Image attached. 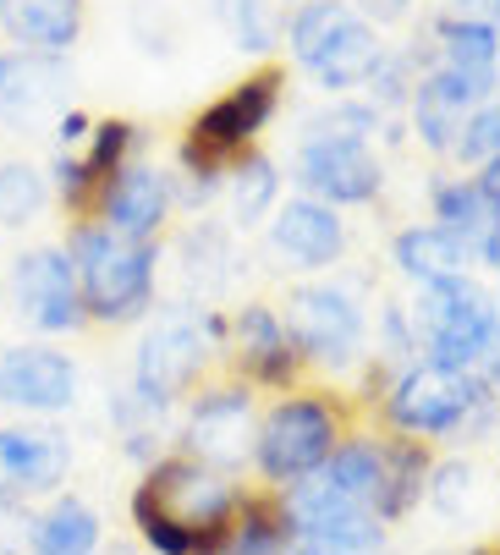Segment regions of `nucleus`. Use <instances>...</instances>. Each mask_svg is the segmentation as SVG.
<instances>
[{
	"mask_svg": "<svg viewBox=\"0 0 500 555\" xmlns=\"http://www.w3.org/2000/svg\"><path fill=\"white\" fill-rule=\"evenodd\" d=\"M281 320H286V336H292L303 369H319L330 379L363 374V363H369V302H363L358 286L330 281V275L297 281V286H286Z\"/></svg>",
	"mask_w": 500,
	"mask_h": 555,
	"instance_id": "nucleus-5",
	"label": "nucleus"
},
{
	"mask_svg": "<svg viewBox=\"0 0 500 555\" xmlns=\"http://www.w3.org/2000/svg\"><path fill=\"white\" fill-rule=\"evenodd\" d=\"M473 177L484 182V193H495V198H500V154H495V160H489V166H478Z\"/></svg>",
	"mask_w": 500,
	"mask_h": 555,
	"instance_id": "nucleus-40",
	"label": "nucleus"
},
{
	"mask_svg": "<svg viewBox=\"0 0 500 555\" xmlns=\"http://www.w3.org/2000/svg\"><path fill=\"white\" fill-rule=\"evenodd\" d=\"M407 320H412V336H419V358L430 363L484 374L489 358L500 352V297L478 275L412 286Z\"/></svg>",
	"mask_w": 500,
	"mask_h": 555,
	"instance_id": "nucleus-4",
	"label": "nucleus"
},
{
	"mask_svg": "<svg viewBox=\"0 0 500 555\" xmlns=\"http://www.w3.org/2000/svg\"><path fill=\"white\" fill-rule=\"evenodd\" d=\"M390 264L407 286H430V281H451V275H473V259L457 236H446L435 220H412L390 236Z\"/></svg>",
	"mask_w": 500,
	"mask_h": 555,
	"instance_id": "nucleus-23",
	"label": "nucleus"
},
{
	"mask_svg": "<svg viewBox=\"0 0 500 555\" xmlns=\"http://www.w3.org/2000/svg\"><path fill=\"white\" fill-rule=\"evenodd\" d=\"M171 209H177L171 171H159L154 160H127L94 193V220L121 236H138V243H154L165 220H171Z\"/></svg>",
	"mask_w": 500,
	"mask_h": 555,
	"instance_id": "nucleus-18",
	"label": "nucleus"
},
{
	"mask_svg": "<svg viewBox=\"0 0 500 555\" xmlns=\"http://www.w3.org/2000/svg\"><path fill=\"white\" fill-rule=\"evenodd\" d=\"M82 17L89 0H0V34L39 55H66L82 34Z\"/></svg>",
	"mask_w": 500,
	"mask_h": 555,
	"instance_id": "nucleus-22",
	"label": "nucleus"
},
{
	"mask_svg": "<svg viewBox=\"0 0 500 555\" xmlns=\"http://www.w3.org/2000/svg\"><path fill=\"white\" fill-rule=\"evenodd\" d=\"M500 94V77H467V72H451V66H424L419 83L407 94V121H412V138H419L430 154L451 160V143L462 132V121Z\"/></svg>",
	"mask_w": 500,
	"mask_h": 555,
	"instance_id": "nucleus-16",
	"label": "nucleus"
},
{
	"mask_svg": "<svg viewBox=\"0 0 500 555\" xmlns=\"http://www.w3.org/2000/svg\"><path fill=\"white\" fill-rule=\"evenodd\" d=\"M77 402V363L50 341H17L0 352V408L55 418Z\"/></svg>",
	"mask_w": 500,
	"mask_h": 555,
	"instance_id": "nucleus-17",
	"label": "nucleus"
},
{
	"mask_svg": "<svg viewBox=\"0 0 500 555\" xmlns=\"http://www.w3.org/2000/svg\"><path fill=\"white\" fill-rule=\"evenodd\" d=\"M313 485L336 490L358 506H380V485H385V440L374 435H347L336 451H330V462L313 473Z\"/></svg>",
	"mask_w": 500,
	"mask_h": 555,
	"instance_id": "nucleus-27",
	"label": "nucleus"
},
{
	"mask_svg": "<svg viewBox=\"0 0 500 555\" xmlns=\"http://www.w3.org/2000/svg\"><path fill=\"white\" fill-rule=\"evenodd\" d=\"M138 143H143V127L127 121V116H105L89 127V149H77L82 154V166L94 171V182H105L111 171H121L127 160H138Z\"/></svg>",
	"mask_w": 500,
	"mask_h": 555,
	"instance_id": "nucleus-35",
	"label": "nucleus"
},
{
	"mask_svg": "<svg viewBox=\"0 0 500 555\" xmlns=\"http://www.w3.org/2000/svg\"><path fill=\"white\" fill-rule=\"evenodd\" d=\"M347 7H352L363 23H374V28H396V23L412 17V7H419V0H347Z\"/></svg>",
	"mask_w": 500,
	"mask_h": 555,
	"instance_id": "nucleus-38",
	"label": "nucleus"
},
{
	"mask_svg": "<svg viewBox=\"0 0 500 555\" xmlns=\"http://www.w3.org/2000/svg\"><path fill=\"white\" fill-rule=\"evenodd\" d=\"M484 379H489V390H495V402H500V352L489 358V369H484Z\"/></svg>",
	"mask_w": 500,
	"mask_h": 555,
	"instance_id": "nucleus-41",
	"label": "nucleus"
},
{
	"mask_svg": "<svg viewBox=\"0 0 500 555\" xmlns=\"http://www.w3.org/2000/svg\"><path fill=\"white\" fill-rule=\"evenodd\" d=\"M297 539L286 528V512H281V495H254L247 490V501L236 506V517L226 522V544L220 555H286Z\"/></svg>",
	"mask_w": 500,
	"mask_h": 555,
	"instance_id": "nucleus-29",
	"label": "nucleus"
},
{
	"mask_svg": "<svg viewBox=\"0 0 500 555\" xmlns=\"http://www.w3.org/2000/svg\"><path fill=\"white\" fill-rule=\"evenodd\" d=\"M177 264H182V286H188V292H198V297L220 292V286L231 281V264H236V254H231V225L193 220V225L182 231V243H177Z\"/></svg>",
	"mask_w": 500,
	"mask_h": 555,
	"instance_id": "nucleus-30",
	"label": "nucleus"
},
{
	"mask_svg": "<svg viewBox=\"0 0 500 555\" xmlns=\"http://www.w3.org/2000/svg\"><path fill=\"white\" fill-rule=\"evenodd\" d=\"M215 12H220V23L231 28L236 50H247V55H275V44H281V17H275L270 0H215Z\"/></svg>",
	"mask_w": 500,
	"mask_h": 555,
	"instance_id": "nucleus-34",
	"label": "nucleus"
},
{
	"mask_svg": "<svg viewBox=\"0 0 500 555\" xmlns=\"http://www.w3.org/2000/svg\"><path fill=\"white\" fill-rule=\"evenodd\" d=\"M89 127H94V121H89V111H77V105H72V111H61V116H55V143H61V149L89 143Z\"/></svg>",
	"mask_w": 500,
	"mask_h": 555,
	"instance_id": "nucleus-39",
	"label": "nucleus"
},
{
	"mask_svg": "<svg viewBox=\"0 0 500 555\" xmlns=\"http://www.w3.org/2000/svg\"><path fill=\"white\" fill-rule=\"evenodd\" d=\"M254 429H259L254 385H242L236 374L204 379L182 408L177 456H193L198 467H215V473L236 479L242 467H254Z\"/></svg>",
	"mask_w": 500,
	"mask_h": 555,
	"instance_id": "nucleus-8",
	"label": "nucleus"
},
{
	"mask_svg": "<svg viewBox=\"0 0 500 555\" xmlns=\"http://www.w3.org/2000/svg\"><path fill=\"white\" fill-rule=\"evenodd\" d=\"M286 100V72L281 66H259V72H247L242 83H231L220 100H209L198 116H193V138L215 154H226V160H236L242 149H254L265 138V127L275 121Z\"/></svg>",
	"mask_w": 500,
	"mask_h": 555,
	"instance_id": "nucleus-15",
	"label": "nucleus"
},
{
	"mask_svg": "<svg viewBox=\"0 0 500 555\" xmlns=\"http://www.w3.org/2000/svg\"><path fill=\"white\" fill-rule=\"evenodd\" d=\"M286 555H324V550H308V544H292Z\"/></svg>",
	"mask_w": 500,
	"mask_h": 555,
	"instance_id": "nucleus-44",
	"label": "nucleus"
},
{
	"mask_svg": "<svg viewBox=\"0 0 500 555\" xmlns=\"http://www.w3.org/2000/svg\"><path fill=\"white\" fill-rule=\"evenodd\" d=\"M100 550H105V522L72 490L50 495L44 512L28 522V555H100Z\"/></svg>",
	"mask_w": 500,
	"mask_h": 555,
	"instance_id": "nucleus-24",
	"label": "nucleus"
},
{
	"mask_svg": "<svg viewBox=\"0 0 500 555\" xmlns=\"http://www.w3.org/2000/svg\"><path fill=\"white\" fill-rule=\"evenodd\" d=\"M198 308L193 302H171V308H154L143 320V336H138V352H132V374H127V396L149 418L177 413L188 396L209 379L215 347L204 341Z\"/></svg>",
	"mask_w": 500,
	"mask_h": 555,
	"instance_id": "nucleus-6",
	"label": "nucleus"
},
{
	"mask_svg": "<svg viewBox=\"0 0 500 555\" xmlns=\"http://www.w3.org/2000/svg\"><path fill=\"white\" fill-rule=\"evenodd\" d=\"M380 418L401 440L424 446H478L500 440V402L484 374L473 369H446L430 358H412L396 369L380 390Z\"/></svg>",
	"mask_w": 500,
	"mask_h": 555,
	"instance_id": "nucleus-1",
	"label": "nucleus"
},
{
	"mask_svg": "<svg viewBox=\"0 0 500 555\" xmlns=\"http://www.w3.org/2000/svg\"><path fill=\"white\" fill-rule=\"evenodd\" d=\"M430 61L467 72V77H500V28L489 17H457L440 12L430 23Z\"/></svg>",
	"mask_w": 500,
	"mask_h": 555,
	"instance_id": "nucleus-25",
	"label": "nucleus"
},
{
	"mask_svg": "<svg viewBox=\"0 0 500 555\" xmlns=\"http://www.w3.org/2000/svg\"><path fill=\"white\" fill-rule=\"evenodd\" d=\"M132 495L149 501L159 517L182 522L188 533H226V522L247 501V490L231 479V473L198 467L193 456H177V451H165L159 462H149Z\"/></svg>",
	"mask_w": 500,
	"mask_h": 555,
	"instance_id": "nucleus-9",
	"label": "nucleus"
},
{
	"mask_svg": "<svg viewBox=\"0 0 500 555\" xmlns=\"http://www.w3.org/2000/svg\"><path fill=\"white\" fill-rule=\"evenodd\" d=\"M50 193L72 209V215H82V209H94V193H100V182H94V171L82 166V154L77 149H61L55 160H50Z\"/></svg>",
	"mask_w": 500,
	"mask_h": 555,
	"instance_id": "nucleus-37",
	"label": "nucleus"
},
{
	"mask_svg": "<svg viewBox=\"0 0 500 555\" xmlns=\"http://www.w3.org/2000/svg\"><path fill=\"white\" fill-rule=\"evenodd\" d=\"M50 204V177L34 160H0V225H34Z\"/></svg>",
	"mask_w": 500,
	"mask_h": 555,
	"instance_id": "nucleus-33",
	"label": "nucleus"
},
{
	"mask_svg": "<svg viewBox=\"0 0 500 555\" xmlns=\"http://www.w3.org/2000/svg\"><path fill=\"white\" fill-rule=\"evenodd\" d=\"M7 297H12V313L34 336H77L82 325H89L82 292H77V270H72L66 248H55V243L23 248L12 259Z\"/></svg>",
	"mask_w": 500,
	"mask_h": 555,
	"instance_id": "nucleus-12",
	"label": "nucleus"
},
{
	"mask_svg": "<svg viewBox=\"0 0 500 555\" xmlns=\"http://www.w3.org/2000/svg\"><path fill=\"white\" fill-rule=\"evenodd\" d=\"M220 358L231 363V374L242 385L275 390V396L303 390V374H308L297 347H292V336H286L281 308L265 302V297H247V302H236L226 313V352Z\"/></svg>",
	"mask_w": 500,
	"mask_h": 555,
	"instance_id": "nucleus-11",
	"label": "nucleus"
},
{
	"mask_svg": "<svg viewBox=\"0 0 500 555\" xmlns=\"http://www.w3.org/2000/svg\"><path fill=\"white\" fill-rule=\"evenodd\" d=\"M66 259L77 270L89 325H143L159 308V243H138L100 220H77L66 236Z\"/></svg>",
	"mask_w": 500,
	"mask_h": 555,
	"instance_id": "nucleus-2",
	"label": "nucleus"
},
{
	"mask_svg": "<svg viewBox=\"0 0 500 555\" xmlns=\"http://www.w3.org/2000/svg\"><path fill=\"white\" fill-rule=\"evenodd\" d=\"M72 473V440L61 429H0V506L50 501Z\"/></svg>",
	"mask_w": 500,
	"mask_h": 555,
	"instance_id": "nucleus-19",
	"label": "nucleus"
},
{
	"mask_svg": "<svg viewBox=\"0 0 500 555\" xmlns=\"http://www.w3.org/2000/svg\"><path fill=\"white\" fill-rule=\"evenodd\" d=\"M495 154H500V94L484 100V105L462 121V132H457V143H451V160H457L462 171L489 166Z\"/></svg>",
	"mask_w": 500,
	"mask_h": 555,
	"instance_id": "nucleus-36",
	"label": "nucleus"
},
{
	"mask_svg": "<svg viewBox=\"0 0 500 555\" xmlns=\"http://www.w3.org/2000/svg\"><path fill=\"white\" fill-rule=\"evenodd\" d=\"M347 413L336 396L324 390H286L259 413V429H254V473L270 485V490H292L303 479L330 462L347 440Z\"/></svg>",
	"mask_w": 500,
	"mask_h": 555,
	"instance_id": "nucleus-7",
	"label": "nucleus"
},
{
	"mask_svg": "<svg viewBox=\"0 0 500 555\" xmlns=\"http://www.w3.org/2000/svg\"><path fill=\"white\" fill-rule=\"evenodd\" d=\"M72 111V66L66 55L39 50H0V121L39 127L44 116Z\"/></svg>",
	"mask_w": 500,
	"mask_h": 555,
	"instance_id": "nucleus-20",
	"label": "nucleus"
},
{
	"mask_svg": "<svg viewBox=\"0 0 500 555\" xmlns=\"http://www.w3.org/2000/svg\"><path fill=\"white\" fill-rule=\"evenodd\" d=\"M484 7H489V23L500 28V0H484Z\"/></svg>",
	"mask_w": 500,
	"mask_h": 555,
	"instance_id": "nucleus-42",
	"label": "nucleus"
},
{
	"mask_svg": "<svg viewBox=\"0 0 500 555\" xmlns=\"http://www.w3.org/2000/svg\"><path fill=\"white\" fill-rule=\"evenodd\" d=\"M281 7H303V0H281Z\"/></svg>",
	"mask_w": 500,
	"mask_h": 555,
	"instance_id": "nucleus-45",
	"label": "nucleus"
},
{
	"mask_svg": "<svg viewBox=\"0 0 500 555\" xmlns=\"http://www.w3.org/2000/svg\"><path fill=\"white\" fill-rule=\"evenodd\" d=\"M265 236H270V254L281 259V270H292L303 281L330 275V270L347 259V248H352L347 215L319 204V198H303V193H292V198L275 204V215L265 220Z\"/></svg>",
	"mask_w": 500,
	"mask_h": 555,
	"instance_id": "nucleus-14",
	"label": "nucleus"
},
{
	"mask_svg": "<svg viewBox=\"0 0 500 555\" xmlns=\"http://www.w3.org/2000/svg\"><path fill=\"white\" fill-rule=\"evenodd\" d=\"M424 501H430L446 522L473 528V522L484 517V473H478V462H473V456H435Z\"/></svg>",
	"mask_w": 500,
	"mask_h": 555,
	"instance_id": "nucleus-31",
	"label": "nucleus"
},
{
	"mask_svg": "<svg viewBox=\"0 0 500 555\" xmlns=\"http://www.w3.org/2000/svg\"><path fill=\"white\" fill-rule=\"evenodd\" d=\"M430 220H435L446 236H457L473 264L489 270V259H495V248H500V198L484 193V182H478L473 171H467V177H440V182L430 188Z\"/></svg>",
	"mask_w": 500,
	"mask_h": 555,
	"instance_id": "nucleus-21",
	"label": "nucleus"
},
{
	"mask_svg": "<svg viewBox=\"0 0 500 555\" xmlns=\"http://www.w3.org/2000/svg\"><path fill=\"white\" fill-rule=\"evenodd\" d=\"M226 209H231V231H254V225H265L270 215H275V204H281V166L270 160L265 149H242L236 160H231V171H226Z\"/></svg>",
	"mask_w": 500,
	"mask_h": 555,
	"instance_id": "nucleus-26",
	"label": "nucleus"
},
{
	"mask_svg": "<svg viewBox=\"0 0 500 555\" xmlns=\"http://www.w3.org/2000/svg\"><path fill=\"white\" fill-rule=\"evenodd\" d=\"M430 467H435V446L390 435L385 440V485H380L374 517L380 522H401L407 512H419V501L430 490Z\"/></svg>",
	"mask_w": 500,
	"mask_h": 555,
	"instance_id": "nucleus-28",
	"label": "nucleus"
},
{
	"mask_svg": "<svg viewBox=\"0 0 500 555\" xmlns=\"http://www.w3.org/2000/svg\"><path fill=\"white\" fill-rule=\"evenodd\" d=\"M467 555H500V550H495V544H473Z\"/></svg>",
	"mask_w": 500,
	"mask_h": 555,
	"instance_id": "nucleus-43",
	"label": "nucleus"
},
{
	"mask_svg": "<svg viewBox=\"0 0 500 555\" xmlns=\"http://www.w3.org/2000/svg\"><path fill=\"white\" fill-rule=\"evenodd\" d=\"M226 171H231L226 154H215V149H204L193 132H182V143H177V177H171L177 209L204 215V209L226 193Z\"/></svg>",
	"mask_w": 500,
	"mask_h": 555,
	"instance_id": "nucleus-32",
	"label": "nucleus"
},
{
	"mask_svg": "<svg viewBox=\"0 0 500 555\" xmlns=\"http://www.w3.org/2000/svg\"><path fill=\"white\" fill-rule=\"evenodd\" d=\"M292 182L303 198H319L330 209H363L385 193V160L363 138L303 132L292 154Z\"/></svg>",
	"mask_w": 500,
	"mask_h": 555,
	"instance_id": "nucleus-10",
	"label": "nucleus"
},
{
	"mask_svg": "<svg viewBox=\"0 0 500 555\" xmlns=\"http://www.w3.org/2000/svg\"><path fill=\"white\" fill-rule=\"evenodd\" d=\"M281 44L292 66L324 89V100L363 94L390 50L385 34L363 23L347 0H303V7H292L281 17Z\"/></svg>",
	"mask_w": 500,
	"mask_h": 555,
	"instance_id": "nucleus-3",
	"label": "nucleus"
},
{
	"mask_svg": "<svg viewBox=\"0 0 500 555\" xmlns=\"http://www.w3.org/2000/svg\"><path fill=\"white\" fill-rule=\"evenodd\" d=\"M275 495H281L292 539L308 544V550H324V555H380L385 550V522L369 506H358L336 490L303 479V485L275 490Z\"/></svg>",
	"mask_w": 500,
	"mask_h": 555,
	"instance_id": "nucleus-13",
	"label": "nucleus"
}]
</instances>
